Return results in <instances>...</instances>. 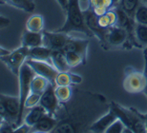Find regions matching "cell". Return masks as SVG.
<instances>
[{
	"instance_id": "11",
	"label": "cell",
	"mask_w": 147,
	"mask_h": 133,
	"mask_svg": "<svg viewBox=\"0 0 147 133\" xmlns=\"http://www.w3.org/2000/svg\"><path fill=\"white\" fill-rule=\"evenodd\" d=\"M55 86L50 84L46 90L41 94L39 105L45 109L46 112L51 116H55L60 106V102L58 101L55 92Z\"/></svg>"
},
{
	"instance_id": "4",
	"label": "cell",
	"mask_w": 147,
	"mask_h": 133,
	"mask_svg": "<svg viewBox=\"0 0 147 133\" xmlns=\"http://www.w3.org/2000/svg\"><path fill=\"white\" fill-rule=\"evenodd\" d=\"M134 46L131 42L130 36L126 29L121 27L115 25L108 29L106 40L102 49H131Z\"/></svg>"
},
{
	"instance_id": "16",
	"label": "cell",
	"mask_w": 147,
	"mask_h": 133,
	"mask_svg": "<svg viewBox=\"0 0 147 133\" xmlns=\"http://www.w3.org/2000/svg\"><path fill=\"white\" fill-rule=\"evenodd\" d=\"M21 45L27 48H34V47L43 45V34L42 32H34L28 29L23 32L21 38Z\"/></svg>"
},
{
	"instance_id": "8",
	"label": "cell",
	"mask_w": 147,
	"mask_h": 133,
	"mask_svg": "<svg viewBox=\"0 0 147 133\" xmlns=\"http://www.w3.org/2000/svg\"><path fill=\"white\" fill-rule=\"evenodd\" d=\"M0 102L5 109L6 119L9 123H11L16 128L20 112L19 97L5 95V94L0 93Z\"/></svg>"
},
{
	"instance_id": "3",
	"label": "cell",
	"mask_w": 147,
	"mask_h": 133,
	"mask_svg": "<svg viewBox=\"0 0 147 133\" xmlns=\"http://www.w3.org/2000/svg\"><path fill=\"white\" fill-rule=\"evenodd\" d=\"M110 109L114 111L119 119L124 124L126 129L133 133H146V126L144 121L142 118L140 112L134 108H126L119 103L111 101Z\"/></svg>"
},
{
	"instance_id": "5",
	"label": "cell",
	"mask_w": 147,
	"mask_h": 133,
	"mask_svg": "<svg viewBox=\"0 0 147 133\" xmlns=\"http://www.w3.org/2000/svg\"><path fill=\"white\" fill-rule=\"evenodd\" d=\"M36 76V72L34 70L26 63L23 64V66L20 69L18 74V81H19V100H20V112L18 117V122L17 126L21 125L23 122V114L25 110V101L31 93V83L33 78Z\"/></svg>"
},
{
	"instance_id": "12",
	"label": "cell",
	"mask_w": 147,
	"mask_h": 133,
	"mask_svg": "<svg viewBox=\"0 0 147 133\" xmlns=\"http://www.w3.org/2000/svg\"><path fill=\"white\" fill-rule=\"evenodd\" d=\"M43 34V46L51 49L52 51L55 49H63L66 43L68 42L69 38L71 37L69 33L61 31H42Z\"/></svg>"
},
{
	"instance_id": "13",
	"label": "cell",
	"mask_w": 147,
	"mask_h": 133,
	"mask_svg": "<svg viewBox=\"0 0 147 133\" xmlns=\"http://www.w3.org/2000/svg\"><path fill=\"white\" fill-rule=\"evenodd\" d=\"M88 48H89V40L81 39V38H75L70 37L68 42L66 43L64 47V51H73L78 53L83 58L85 64L87 63V54H88Z\"/></svg>"
},
{
	"instance_id": "25",
	"label": "cell",
	"mask_w": 147,
	"mask_h": 133,
	"mask_svg": "<svg viewBox=\"0 0 147 133\" xmlns=\"http://www.w3.org/2000/svg\"><path fill=\"white\" fill-rule=\"evenodd\" d=\"M55 92L58 101L60 103H66L72 98L74 88L73 86H57L55 88Z\"/></svg>"
},
{
	"instance_id": "35",
	"label": "cell",
	"mask_w": 147,
	"mask_h": 133,
	"mask_svg": "<svg viewBox=\"0 0 147 133\" xmlns=\"http://www.w3.org/2000/svg\"><path fill=\"white\" fill-rule=\"evenodd\" d=\"M10 19L8 17L0 15V29H4L10 25Z\"/></svg>"
},
{
	"instance_id": "24",
	"label": "cell",
	"mask_w": 147,
	"mask_h": 133,
	"mask_svg": "<svg viewBox=\"0 0 147 133\" xmlns=\"http://www.w3.org/2000/svg\"><path fill=\"white\" fill-rule=\"evenodd\" d=\"M117 13L114 10V8H112L111 10H109L104 14H102V15L98 16L99 25H100L102 28H105V29H109L111 27L117 25Z\"/></svg>"
},
{
	"instance_id": "18",
	"label": "cell",
	"mask_w": 147,
	"mask_h": 133,
	"mask_svg": "<svg viewBox=\"0 0 147 133\" xmlns=\"http://www.w3.org/2000/svg\"><path fill=\"white\" fill-rule=\"evenodd\" d=\"M51 55L52 49L42 45L29 49L28 59H33V60L37 61H45L51 63Z\"/></svg>"
},
{
	"instance_id": "45",
	"label": "cell",
	"mask_w": 147,
	"mask_h": 133,
	"mask_svg": "<svg viewBox=\"0 0 147 133\" xmlns=\"http://www.w3.org/2000/svg\"><path fill=\"white\" fill-rule=\"evenodd\" d=\"M81 1H86V0H81Z\"/></svg>"
},
{
	"instance_id": "23",
	"label": "cell",
	"mask_w": 147,
	"mask_h": 133,
	"mask_svg": "<svg viewBox=\"0 0 147 133\" xmlns=\"http://www.w3.org/2000/svg\"><path fill=\"white\" fill-rule=\"evenodd\" d=\"M44 28V19L40 14H34L26 22V29L34 32H42Z\"/></svg>"
},
{
	"instance_id": "43",
	"label": "cell",
	"mask_w": 147,
	"mask_h": 133,
	"mask_svg": "<svg viewBox=\"0 0 147 133\" xmlns=\"http://www.w3.org/2000/svg\"><path fill=\"white\" fill-rule=\"evenodd\" d=\"M120 1V0H114V3H115V6L119 4V2Z\"/></svg>"
},
{
	"instance_id": "22",
	"label": "cell",
	"mask_w": 147,
	"mask_h": 133,
	"mask_svg": "<svg viewBox=\"0 0 147 133\" xmlns=\"http://www.w3.org/2000/svg\"><path fill=\"white\" fill-rule=\"evenodd\" d=\"M50 84H51V83L46 78L36 74V76L33 78L31 83V92L40 94L41 95V94L46 90V88H48V86Z\"/></svg>"
},
{
	"instance_id": "28",
	"label": "cell",
	"mask_w": 147,
	"mask_h": 133,
	"mask_svg": "<svg viewBox=\"0 0 147 133\" xmlns=\"http://www.w3.org/2000/svg\"><path fill=\"white\" fill-rule=\"evenodd\" d=\"M134 19L136 23L147 26V4H145L144 2H142L138 7L135 13Z\"/></svg>"
},
{
	"instance_id": "1",
	"label": "cell",
	"mask_w": 147,
	"mask_h": 133,
	"mask_svg": "<svg viewBox=\"0 0 147 133\" xmlns=\"http://www.w3.org/2000/svg\"><path fill=\"white\" fill-rule=\"evenodd\" d=\"M109 109L110 104L102 94L74 88L72 98L60 103L55 116L58 122L53 132H89L91 126Z\"/></svg>"
},
{
	"instance_id": "10",
	"label": "cell",
	"mask_w": 147,
	"mask_h": 133,
	"mask_svg": "<svg viewBox=\"0 0 147 133\" xmlns=\"http://www.w3.org/2000/svg\"><path fill=\"white\" fill-rule=\"evenodd\" d=\"M84 13V18L85 23H86L87 27L89 29L92 31L94 36H96L98 39L100 46L102 47L104 45L105 40H106V35L109 29H105L99 25L98 23V16L94 13L93 11H91L89 8H87L86 10L83 11Z\"/></svg>"
},
{
	"instance_id": "38",
	"label": "cell",
	"mask_w": 147,
	"mask_h": 133,
	"mask_svg": "<svg viewBox=\"0 0 147 133\" xmlns=\"http://www.w3.org/2000/svg\"><path fill=\"white\" fill-rule=\"evenodd\" d=\"M8 53H10V51H8V49H6L4 48H2V47H0V57L3 56V55L8 54Z\"/></svg>"
},
{
	"instance_id": "17",
	"label": "cell",
	"mask_w": 147,
	"mask_h": 133,
	"mask_svg": "<svg viewBox=\"0 0 147 133\" xmlns=\"http://www.w3.org/2000/svg\"><path fill=\"white\" fill-rule=\"evenodd\" d=\"M51 63L53 66L57 70L58 72H69L70 69H71V68L69 67L68 63H67L65 51H64L63 49H55V51H52Z\"/></svg>"
},
{
	"instance_id": "26",
	"label": "cell",
	"mask_w": 147,
	"mask_h": 133,
	"mask_svg": "<svg viewBox=\"0 0 147 133\" xmlns=\"http://www.w3.org/2000/svg\"><path fill=\"white\" fill-rule=\"evenodd\" d=\"M135 36L140 46V49L147 47V26L136 23L135 25Z\"/></svg>"
},
{
	"instance_id": "30",
	"label": "cell",
	"mask_w": 147,
	"mask_h": 133,
	"mask_svg": "<svg viewBox=\"0 0 147 133\" xmlns=\"http://www.w3.org/2000/svg\"><path fill=\"white\" fill-rule=\"evenodd\" d=\"M57 86H73L71 80V72H58L57 78H55V87Z\"/></svg>"
},
{
	"instance_id": "42",
	"label": "cell",
	"mask_w": 147,
	"mask_h": 133,
	"mask_svg": "<svg viewBox=\"0 0 147 133\" xmlns=\"http://www.w3.org/2000/svg\"><path fill=\"white\" fill-rule=\"evenodd\" d=\"M143 54L147 55V47H146V48H144V49H143Z\"/></svg>"
},
{
	"instance_id": "40",
	"label": "cell",
	"mask_w": 147,
	"mask_h": 133,
	"mask_svg": "<svg viewBox=\"0 0 147 133\" xmlns=\"http://www.w3.org/2000/svg\"><path fill=\"white\" fill-rule=\"evenodd\" d=\"M140 115H142V118L143 119V121H144L146 130H147V113H142V112H140Z\"/></svg>"
},
{
	"instance_id": "19",
	"label": "cell",
	"mask_w": 147,
	"mask_h": 133,
	"mask_svg": "<svg viewBox=\"0 0 147 133\" xmlns=\"http://www.w3.org/2000/svg\"><path fill=\"white\" fill-rule=\"evenodd\" d=\"M88 8L93 11L96 15H102L108 11L114 8V0H88Z\"/></svg>"
},
{
	"instance_id": "41",
	"label": "cell",
	"mask_w": 147,
	"mask_h": 133,
	"mask_svg": "<svg viewBox=\"0 0 147 133\" xmlns=\"http://www.w3.org/2000/svg\"><path fill=\"white\" fill-rule=\"evenodd\" d=\"M0 114H2V115H4V116L6 117V112H5V109L4 108H3V106L1 104V102H0ZM7 120V119H6Z\"/></svg>"
},
{
	"instance_id": "9",
	"label": "cell",
	"mask_w": 147,
	"mask_h": 133,
	"mask_svg": "<svg viewBox=\"0 0 147 133\" xmlns=\"http://www.w3.org/2000/svg\"><path fill=\"white\" fill-rule=\"evenodd\" d=\"M26 63L34 70L36 74L46 78L52 85L55 87V78L58 74V72L51 63L45 61L33 60V59H27Z\"/></svg>"
},
{
	"instance_id": "33",
	"label": "cell",
	"mask_w": 147,
	"mask_h": 133,
	"mask_svg": "<svg viewBox=\"0 0 147 133\" xmlns=\"http://www.w3.org/2000/svg\"><path fill=\"white\" fill-rule=\"evenodd\" d=\"M31 131H32V126L27 125L26 123H22L21 125L16 126L13 132L14 133H28Z\"/></svg>"
},
{
	"instance_id": "36",
	"label": "cell",
	"mask_w": 147,
	"mask_h": 133,
	"mask_svg": "<svg viewBox=\"0 0 147 133\" xmlns=\"http://www.w3.org/2000/svg\"><path fill=\"white\" fill-rule=\"evenodd\" d=\"M143 57H144V70H143V72H144L145 81H146V87H145L144 91H143V93L147 96V55L143 54Z\"/></svg>"
},
{
	"instance_id": "27",
	"label": "cell",
	"mask_w": 147,
	"mask_h": 133,
	"mask_svg": "<svg viewBox=\"0 0 147 133\" xmlns=\"http://www.w3.org/2000/svg\"><path fill=\"white\" fill-rule=\"evenodd\" d=\"M142 2H143L142 0H120L119 4L116 6H119V8L124 10L129 15L134 18L135 13Z\"/></svg>"
},
{
	"instance_id": "6",
	"label": "cell",
	"mask_w": 147,
	"mask_h": 133,
	"mask_svg": "<svg viewBox=\"0 0 147 133\" xmlns=\"http://www.w3.org/2000/svg\"><path fill=\"white\" fill-rule=\"evenodd\" d=\"M122 85L123 88L128 93H143L146 87L144 72H140L134 67H126L124 70V78H123Z\"/></svg>"
},
{
	"instance_id": "14",
	"label": "cell",
	"mask_w": 147,
	"mask_h": 133,
	"mask_svg": "<svg viewBox=\"0 0 147 133\" xmlns=\"http://www.w3.org/2000/svg\"><path fill=\"white\" fill-rule=\"evenodd\" d=\"M117 119V115L114 113L113 110L109 109V111H107L106 113L102 115L101 117H99L95 123L91 126L90 131L93 133H106V130L108 128L113 124L115 121Z\"/></svg>"
},
{
	"instance_id": "21",
	"label": "cell",
	"mask_w": 147,
	"mask_h": 133,
	"mask_svg": "<svg viewBox=\"0 0 147 133\" xmlns=\"http://www.w3.org/2000/svg\"><path fill=\"white\" fill-rule=\"evenodd\" d=\"M45 113H47L45 109L40 105H37L31 108V111L29 112L27 114V116L25 117L24 123H26L30 126H34Z\"/></svg>"
},
{
	"instance_id": "7",
	"label": "cell",
	"mask_w": 147,
	"mask_h": 133,
	"mask_svg": "<svg viewBox=\"0 0 147 133\" xmlns=\"http://www.w3.org/2000/svg\"><path fill=\"white\" fill-rule=\"evenodd\" d=\"M29 56V48L21 46L13 51L6 55L0 57V60L3 62L9 70L13 73L14 75L18 76L20 69L28 59Z\"/></svg>"
},
{
	"instance_id": "2",
	"label": "cell",
	"mask_w": 147,
	"mask_h": 133,
	"mask_svg": "<svg viewBox=\"0 0 147 133\" xmlns=\"http://www.w3.org/2000/svg\"><path fill=\"white\" fill-rule=\"evenodd\" d=\"M66 20L62 27L57 29V31L71 33V32H80L86 35L87 37L94 36L85 23L83 11L80 8V0H69L67 7Z\"/></svg>"
},
{
	"instance_id": "20",
	"label": "cell",
	"mask_w": 147,
	"mask_h": 133,
	"mask_svg": "<svg viewBox=\"0 0 147 133\" xmlns=\"http://www.w3.org/2000/svg\"><path fill=\"white\" fill-rule=\"evenodd\" d=\"M0 3L11 5L26 13H33L36 10V4L34 0H0Z\"/></svg>"
},
{
	"instance_id": "15",
	"label": "cell",
	"mask_w": 147,
	"mask_h": 133,
	"mask_svg": "<svg viewBox=\"0 0 147 133\" xmlns=\"http://www.w3.org/2000/svg\"><path fill=\"white\" fill-rule=\"evenodd\" d=\"M57 122L58 121L55 116H51L48 113H45L36 125L32 126L31 132H53L57 125Z\"/></svg>"
},
{
	"instance_id": "32",
	"label": "cell",
	"mask_w": 147,
	"mask_h": 133,
	"mask_svg": "<svg viewBox=\"0 0 147 133\" xmlns=\"http://www.w3.org/2000/svg\"><path fill=\"white\" fill-rule=\"evenodd\" d=\"M40 97H41L40 94L31 92L25 101V109L26 108H34V106L39 105Z\"/></svg>"
},
{
	"instance_id": "37",
	"label": "cell",
	"mask_w": 147,
	"mask_h": 133,
	"mask_svg": "<svg viewBox=\"0 0 147 133\" xmlns=\"http://www.w3.org/2000/svg\"><path fill=\"white\" fill-rule=\"evenodd\" d=\"M57 2L59 4L61 9H62L64 11L67 10V7H68V4H69V0H57Z\"/></svg>"
},
{
	"instance_id": "44",
	"label": "cell",
	"mask_w": 147,
	"mask_h": 133,
	"mask_svg": "<svg viewBox=\"0 0 147 133\" xmlns=\"http://www.w3.org/2000/svg\"><path fill=\"white\" fill-rule=\"evenodd\" d=\"M142 1H143V2H144V3H145V4H147V0H142Z\"/></svg>"
},
{
	"instance_id": "39",
	"label": "cell",
	"mask_w": 147,
	"mask_h": 133,
	"mask_svg": "<svg viewBox=\"0 0 147 133\" xmlns=\"http://www.w3.org/2000/svg\"><path fill=\"white\" fill-rule=\"evenodd\" d=\"M6 117L4 116V115H2V114H0V128H1V126L4 125V123L6 122Z\"/></svg>"
},
{
	"instance_id": "29",
	"label": "cell",
	"mask_w": 147,
	"mask_h": 133,
	"mask_svg": "<svg viewBox=\"0 0 147 133\" xmlns=\"http://www.w3.org/2000/svg\"><path fill=\"white\" fill-rule=\"evenodd\" d=\"M65 55H66L67 63H68L69 67L71 68V69L79 66L80 64L85 65L83 58L79 54H78V53L73 52V51H65Z\"/></svg>"
},
{
	"instance_id": "34",
	"label": "cell",
	"mask_w": 147,
	"mask_h": 133,
	"mask_svg": "<svg viewBox=\"0 0 147 133\" xmlns=\"http://www.w3.org/2000/svg\"><path fill=\"white\" fill-rule=\"evenodd\" d=\"M71 80H72V85H78L82 82V77L78 74H75V73L71 72Z\"/></svg>"
},
{
	"instance_id": "31",
	"label": "cell",
	"mask_w": 147,
	"mask_h": 133,
	"mask_svg": "<svg viewBox=\"0 0 147 133\" xmlns=\"http://www.w3.org/2000/svg\"><path fill=\"white\" fill-rule=\"evenodd\" d=\"M125 130H127V129H126L124 124L119 119H117L109 128H108L106 133H123V132H125Z\"/></svg>"
}]
</instances>
